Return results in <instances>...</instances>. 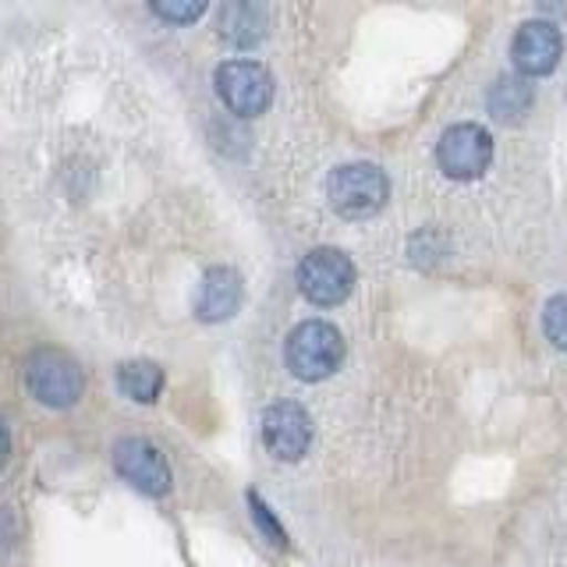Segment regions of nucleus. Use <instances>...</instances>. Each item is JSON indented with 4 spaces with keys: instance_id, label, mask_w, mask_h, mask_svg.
I'll return each instance as SVG.
<instances>
[{
    "instance_id": "f257e3e1",
    "label": "nucleus",
    "mask_w": 567,
    "mask_h": 567,
    "mask_svg": "<svg viewBox=\"0 0 567 567\" xmlns=\"http://www.w3.org/2000/svg\"><path fill=\"white\" fill-rule=\"evenodd\" d=\"M288 369L298 380L306 383H319L327 380L330 372L341 369L344 362V337L337 327L323 323V319H309L291 330L288 337Z\"/></svg>"
},
{
    "instance_id": "f03ea898",
    "label": "nucleus",
    "mask_w": 567,
    "mask_h": 567,
    "mask_svg": "<svg viewBox=\"0 0 567 567\" xmlns=\"http://www.w3.org/2000/svg\"><path fill=\"white\" fill-rule=\"evenodd\" d=\"M327 195H330V206L341 213L348 220H359V217H372L390 195L386 185V174L372 164H344L330 174L327 182Z\"/></svg>"
},
{
    "instance_id": "7ed1b4c3",
    "label": "nucleus",
    "mask_w": 567,
    "mask_h": 567,
    "mask_svg": "<svg viewBox=\"0 0 567 567\" xmlns=\"http://www.w3.org/2000/svg\"><path fill=\"white\" fill-rule=\"evenodd\" d=\"M25 383L32 398L47 408H68L82 394V369L68 351L58 348H40L25 362Z\"/></svg>"
},
{
    "instance_id": "20e7f679",
    "label": "nucleus",
    "mask_w": 567,
    "mask_h": 567,
    "mask_svg": "<svg viewBox=\"0 0 567 567\" xmlns=\"http://www.w3.org/2000/svg\"><path fill=\"white\" fill-rule=\"evenodd\" d=\"M298 288L316 306H341L354 288V266L341 248H312L298 262Z\"/></svg>"
},
{
    "instance_id": "39448f33",
    "label": "nucleus",
    "mask_w": 567,
    "mask_h": 567,
    "mask_svg": "<svg viewBox=\"0 0 567 567\" xmlns=\"http://www.w3.org/2000/svg\"><path fill=\"white\" fill-rule=\"evenodd\" d=\"M217 93L227 111L256 117L274 103V75L256 61H227L217 68Z\"/></svg>"
},
{
    "instance_id": "423d86ee",
    "label": "nucleus",
    "mask_w": 567,
    "mask_h": 567,
    "mask_svg": "<svg viewBox=\"0 0 567 567\" xmlns=\"http://www.w3.org/2000/svg\"><path fill=\"white\" fill-rule=\"evenodd\" d=\"M436 159L443 174L457 177V182H472L478 177L493 159V138L483 124H472V121H461L454 128H447L440 135V146H436Z\"/></svg>"
},
{
    "instance_id": "0eeeda50",
    "label": "nucleus",
    "mask_w": 567,
    "mask_h": 567,
    "mask_svg": "<svg viewBox=\"0 0 567 567\" xmlns=\"http://www.w3.org/2000/svg\"><path fill=\"white\" fill-rule=\"evenodd\" d=\"M114 468L124 483L150 496H164L171 489V465L150 440L142 436H124L114 447Z\"/></svg>"
},
{
    "instance_id": "6e6552de",
    "label": "nucleus",
    "mask_w": 567,
    "mask_h": 567,
    "mask_svg": "<svg viewBox=\"0 0 567 567\" xmlns=\"http://www.w3.org/2000/svg\"><path fill=\"white\" fill-rule=\"evenodd\" d=\"M262 440H266V447H270V454H277L280 461H298L312 443L309 412L295 401H280L274 408H266Z\"/></svg>"
},
{
    "instance_id": "1a4fd4ad",
    "label": "nucleus",
    "mask_w": 567,
    "mask_h": 567,
    "mask_svg": "<svg viewBox=\"0 0 567 567\" xmlns=\"http://www.w3.org/2000/svg\"><path fill=\"white\" fill-rule=\"evenodd\" d=\"M560 53H564V35L554 22H543V18L539 22H525L511 47L514 68L522 75H546V71L557 68Z\"/></svg>"
},
{
    "instance_id": "9d476101",
    "label": "nucleus",
    "mask_w": 567,
    "mask_h": 567,
    "mask_svg": "<svg viewBox=\"0 0 567 567\" xmlns=\"http://www.w3.org/2000/svg\"><path fill=\"white\" fill-rule=\"evenodd\" d=\"M241 298H245V284L238 270L217 266V270H209L203 277L199 298H195V312H199L203 323H224V319H230L241 309Z\"/></svg>"
},
{
    "instance_id": "9b49d317",
    "label": "nucleus",
    "mask_w": 567,
    "mask_h": 567,
    "mask_svg": "<svg viewBox=\"0 0 567 567\" xmlns=\"http://www.w3.org/2000/svg\"><path fill=\"white\" fill-rule=\"evenodd\" d=\"M217 25L230 47L248 50L266 40L270 11H266V4H256V0H230V4H224L217 11Z\"/></svg>"
},
{
    "instance_id": "f8f14e48",
    "label": "nucleus",
    "mask_w": 567,
    "mask_h": 567,
    "mask_svg": "<svg viewBox=\"0 0 567 567\" xmlns=\"http://www.w3.org/2000/svg\"><path fill=\"white\" fill-rule=\"evenodd\" d=\"M532 100H536V89L528 85V79H518V75H504L496 79L493 89H489V114L496 121H518L532 111Z\"/></svg>"
},
{
    "instance_id": "ddd939ff",
    "label": "nucleus",
    "mask_w": 567,
    "mask_h": 567,
    "mask_svg": "<svg viewBox=\"0 0 567 567\" xmlns=\"http://www.w3.org/2000/svg\"><path fill=\"white\" fill-rule=\"evenodd\" d=\"M117 386L124 398H132L138 404H153L159 398V386H164V372L153 362H128L117 372Z\"/></svg>"
},
{
    "instance_id": "4468645a",
    "label": "nucleus",
    "mask_w": 567,
    "mask_h": 567,
    "mask_svg": "<svg viewBox=\"0 0 567 567\" xmlns=\"http://www.w3.org/2000/svg\"><path fill=\"white\" fill-rule=\"evenodd\" d=\"M543 330L560 351H567V295H557L543 309Z\"/></svg>"
},
{
    "instance_id": "2eb2a0df",
    "label": "nucleus",
    "mask_w": 567,
    "mask_h": 567,
    "mask_svg": "<svg viewBox=\"0 0 567 567\" xmlns=\"http://www.w3.org/2000/svg\"><path fill=\"white\" fill-rule=\"evenodd\" d=\"M150 8H153V14L167 18V22H177V25L195 22L199 14H206V4H203V0H153Z\"/></svg>"
},
{
    "instance_id": "dca6fc26",
    "label": "nucleus",
    "mask_w": 567,
    "mask_h": 567,
    "mask_svg": "<svg viewBox=\"0 0 567 567\" xmlns=\"http://www.w3.org/2000/svg\"><path fill=\"white\" fill-rule=\"evenodd\" d=\"M248 504H252V514H256V522L262 525V532H266V536H270V543H277V546H284V543H288V539H284L280 525H277V522L270 518V511L262 507V501H259L256 493H248Z\"/></svg>"
},
{
    "instance_id": "f3484780",
    "label": "nucleus",
    "mask_w": 567,
    "mask_h": 567,
    "mask_svg": "<svg viewBox=\"0 0 567 567\" xmlns=\"http://www.w3.org/2000/svg\"><path fill=\"white\" fill-rule=\"evenodd\" d=\"M8 454H11V436H8V425H4V419H0V468H4Z\"/></svg>"
}]
</instances>
